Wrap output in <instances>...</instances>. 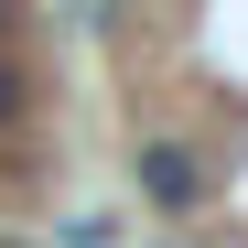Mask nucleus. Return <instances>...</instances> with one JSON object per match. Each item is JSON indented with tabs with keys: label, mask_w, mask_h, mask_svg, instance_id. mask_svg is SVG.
Listing matches in <instances>:
<instances>
[{
	"label": "nucleus",
	"mask_w": 248,
	"mask_h": 248,
	"mask_svg": "<svg viewBox=\"0 0 248 248\" xmlns=\"http://www.w3.org/2000/svg\"><path fill=\"white\" fill-rule=\"evenodd\" d=\"M140 184H151L162 216H194V205H205V162L184 140H140Z\"/></svg>",
	"instance_id": "f257e3e1"
},
{
	"label": "nucleus",
	"mask_w": 248,
	"mask_h": 248,
	"mask_svg": "<svg viewBox=\"0 0 248 248\" xmlns=\"http://www.w3.org/2000/svg\"><path fill=\"white\" fill-rule=\"evenodd\" d=\"M11 108H22V76H11V65H0V119H11Z\"/></svg>",
	"instance_id": "f03ea898"
}]
</instances>
